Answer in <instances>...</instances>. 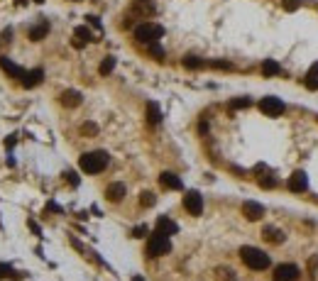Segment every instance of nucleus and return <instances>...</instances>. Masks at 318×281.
<instances>
[{
    "instance_id": "obj_26",
    "label": "nucleus",
    "mask_w": 318,
    "mask_h": 281,
    "mask_svg": "<svg viewBox=\"0 0 318 281\" xmlns=\"http://www.w3.org/2000/svg\"><path fill=\"white\" fill-rule=\"evenodd\" d=\"M147 47H149V54H154L157 59H162V57H164V49H162L157 42H154V44H147Z\"/></svg>"
},
{
    "instance_id": "obj_17",
    "label": "nucleus",
    "mask_w": 318,
    "mask_h": 281,
    "mask_svg": "<svg viewBox=\"0 0 318 281\" xmlns=\"http://www.w3.org/2000/svg\"><path fill=\"white\" fill-rule=\"evenodd\" d=\"M86 42H91V30H88V27H76V32H73V44H76V47H83Z\"/></svg>"
},
{
    "instance_id": "obj_14",
    "label": "nucleus",
    "mask_w": 318,
    "mask_h": 281,
    "mask_svg": "<svg viewBox=\"0 0 318 281\" xmlns=\"http://www.w3.org/2000/svg\"><path fill=\"white\" fill-rule=\"evenodd\" d=\"M304 86H306L309 91H318V62H316V64H311V69L306 71Z\"/></svg>"
},
{
    "instance_id": "obj_11",
    "label": "nucleus",
    "mask_w": 318,
    "mask_h": 281,
    "mask_svg": "<svg viewBox=\"0 0 318 281\" xmlns=\"http://www.w3.org/2000/svg\"><path fill=\"white\" fill-rule=\"evenodd\" d=\"M243 215H245L247 220H259V218L264 215V208H262L259 203H254V201H247V203L243 206Z\"/></svg>"
},
{
    "instance_id": "obj_20",
    "label": "nucleus",
    "mask_w": 318,
    "mask_h": 281,
    "mask_svg": "<svg viewBox=\"0 0 318 281\" xmlns=\"http://www.w3.org/2000/svg\"><path fill=\"white\" fill-rule=\"evenodd\" d=\"M262 73H264V76H277V73H279V64H277L274 59H267V62L262 64Z\"/></svg>"
},
{
    "instance_id": "obj_25",
    "label": "nucleus",
    "mask_w": 318,
    "mask_h": 281,
    "mask_svg": "<svg viewBox=\"0 0 318 281\" xmlns=\"http://www.w3.org/2000/svg\"><path fill=\"white\" fill-rule=\"evenodd\" d=\"M184 66L186 69H198V66H203V62L198 57H184Z\"/></svg>"
},
{
    "instance_id": "obj_30",
    "label": "nucleus",
    "mask_w": 318,
    "mask_h": 281,
    "mask_svg": "<svg viewBox=\"0 0 318 281\" xmlns=\"http://www.w3.org/2000/svg\"><path fill=\"white\" fill-rule=\"evenodd\" d=\"M284 7L286 10H296L299 7V0H284Z\"/></svg>"
},
{
    "instance_id": "obj_18",
    "label": "nucleus",
    "mask_w": 318,
    "mask_h": 281,
    "mask_svg": "<svg viewBox=\"0 0 318 281\" xmlns=\"http://www.w3.org/2000/svg\"><path fill=\"white\" fill-rule=\"evenodd\" d=\"M262 237H264V240H269V242H274V245H282V242H284V232H282V230H277V227H264Z\"/></svg>"
},
{
    "instance_id": "obj_7",
    "label": "nucleus",
    "mask_w": 318,
    "mask_h": 281,
    "mask_svg": "<svg viewBox=\"0 0 318 281\" xmlns=\"http://www.w3.org/2000/svg\"><path fill=\"white\" fill-rule=\"evenodd\" d=\"M289 188H291L294 193H304V191L309 188V176H306V171H294V174L289 176Z\"/></svg>"
},
{
    "instance_id": "obj_3",
    "label": "nucleus",
    "mask_w": 318,
    "mask_h": 281,
    "mask_svg": "<svg viewBox=\"0 0 318 281\" xmlns=\"http://www.w3.org/2000/svg\"><path fill=\"white\" fill-rule=\"evenodd\" d=\"M162 34H164V30L154 22H142V25L135 27V39L142 42V44H154V42H159Z\"/></svg>"
},
{
    "instance_id": "obj_29",
    "label": "nucleus",
    "mask_w": 318,
    "mask_h": 281,
    "mask_svg": "<svg viewBox=\"0 0 318 281\" xmlns=\"http://www.w3.org/2000/svg\"><path fill=\"white\" fill-rule=\"evenodd\" d=\"M144 235H147V227L144 225H140V227L132 230V237H144Z\"/></svg>"
},
{
    "instance_id": "obj_5",
    "label": "nucleus",
    "mask_w": 318,
    "mask_h": 281,
    "mask_svg": "<svg viewBox=\"0 0 318 281\" xmlns=\"http://www.w3.org/2000/svg\"><path fill=\"white\" fill-rule=\"evenodd\" d=\"M259 110H262L267 118H279V115L286 110V105L282 103V98H277V95H267V98H262V100H259Z\"/></svg>"
},
{
    "instance_id": "obj_16",
    "label": "nucleus",
    "mask_w": 318,
    "mask_h": 281,
    "mask_svg": "<svg viewBox=\"0 0 318 281\" xmlns=\"http://www.w3.org/2000/svg\"><path fill=\"white\" fill-rule=\"evenodd\" d=\"M62 103L66 108H76V105H81V93L78 91H64L62 93Z\"/></svg>"
},
{
    "instance_id": "obj_21",
    "label": "nucleus",
    "mask_w": 318,
    "mask_h": 281,
    "mask_svg": "<svg viewBox=\"0 0 318 281\" xmlns=\"http://www.w3.org/2000/svg\"><path fill=\"white\" fill-rule=\"evenodd\" d=\"M147 120H149L152 125H157V123L162 120V115H159V108H157L154 103H149V105H147Z\"/></svg>"
},
{
    "instance_id": "obj_8",
    "label": "nucleus",
    "mask_w": 318,
    "mask_h": 281,
    "mask_svg": "<svg viewBox=\"0 0 318 281\" xmlns=\"http://www.w3.org/2000/svg\"><path fill=\"white\" fill-rule=\"evenodd\" d=\"M274 277H277V281H296L299 279V267L296 264H279Z\"/></svg>"
},
{
    "instance_id": "obj_23",
    "label": "nucleus",
    "mask_w": 318,
    "mask_h": 281,
    "mask_svg": "<svg viewBox=\"0 0 318 281\" xmlns=\"http://www.w3.org/2000/svg\"><path fill=\"white\" fill-rule=\"evenodd\" d=\"M140 203H142L144 208H149V206H154V203H157V198H154V193H149V191H144V193L140 196Z\"/></svg>"
},
{
    "instance_id": "obj_6",
    "label": "nucleus",
    "mask_w": 318,
    "mask_h": 281,
    "mask_svg": "<svg viewBox=\"0 0 318 281\" xmlns=\"http://www.w3.org/2000/svg\"><path fill=\"white\" fill-rule=\"evenodd\" d=\"M184 208L191 213V215H201L203 213V196L198 191H189L184 196Z\"/></svg>"
},
{
    "instance_id": "obj_2",
    "label": "nucleus",
    "mask_w": 318,
    "mask_h": 281,
    "mask_svg": "<svg viewBox=\"0 0 318 281\" xmlns=\"http://www.w3.org/2000/svg\"><path fill=\"white\" fill-rule=\"evenodd\" d=\"M240 257H243V262H245L250 269H257V272L269 267V254L262 252V250H257V247H243V250H240Z\"/></svg>"
},
{
    "instance_id": "obj_32",
    "label": "nucleus",
    "mask_w": 318,
    "mask_h": 281,
    "mask_svg": "<svg viewBox=\"0 0 318 281\" xmlns=\"http://www.w3.org/2000/svg\"><path fill=\"white\" fill-rule=\"evenodd\" d=\"M37 2H42V0H37Z\"/></svg>"
},
{
    "instance_id": "obj_15",
    "label": "nucleus",
    "mask_w": 318,
    "mask_h": 281,
    "mask_svg": "<svg viewBox=\"0 0 318 281\" xmlns=\"http://www.w3.org/2000/svg\"><path fill=\"white\" fill-rule=\"evenodd\" d=\"M42 76H44V73H42L39 69L27 71V73H25V78H22V86H25V88H35V86H39V83H42Z\"/></svg>"
},
{
    "instance_id": "obj_13",
    "label": "nucleus",
    "mask_w": 318,
    "mask_h": 281,
    "mask_svg": "<svg viewBox=\"0 0 318 281\" xmlns=\"http://www.w3.org/2000/svg\"><path fill=\"white\" fill-rule=\"evenodd\" d=\"M177 222L174 220H169V218H159L157 220V232H162V235H177Z\"/></svg>"
},
{
    "instance_id": "obj_4",
    "label": "nucleus",
    "mask_w": 318,
    "mask_h": 281,
    "mask_svg": "<svg viewBox=\"0 0 318 281\" xmlns=\"http://www.w3.org/2000/svg\"><path fill=\"white\" fill-rule=\"evenodd\" d=\"M172 250V242H169V235H162V232H154L149 240H147V254L149 257H162Z\"/></svg>"
},
{
    "instance_id": "obj_10",
    "label": "nucleus",
    "mask_w": 318,
    "mask_h": 281,
    "mask_svg": "<svg viewBox=\"0 0 318 281\" xmlns=\"http://www.w3.org/2000/svg\"><path fill=\"white\" fill-rule=\"evenodd\" d=\"M159 184H162L164 188H172V191H179V188H181V179H179L177 174H172V171H164V174L159 176Z\"/></svg>"
},
{
    "instance_id": "obj_24",
    "label": "nucleus",
    "mask_w": 318,
    "mask_h": 281,
    "mask_svg": "<svg viewBox=\"0 0 318 281\" xmlns=\"http://www.w3.org/2000/svg\"><path fill=\"white\" fill-rule=\"evenodd\" d=\"M230 108H233V110H243V108H250V98H235V100L230 103Z\"/></svg>"
},
{
    "instance_id": "obj_22",
    "label": "nucleus",
    "mask_w": 318,
    "mask_h": 281,
    "mask_svg": "<svg viewBox=\"0 0 318 281\" xmlns=\"http://www.w3.org/2000/svg\"><path fill=\"white\" fill-rule=\"evenodd\" d=\"M113 69H115V57H106V59L101 62V69H98V71H101L103 76H108Z\"/></svg>"
},
{
    "instance_id": "obj_31",
    "label": "nucleus",
    "mask_w": 318,
    "mask_h": 281,
    "mask_svg": "<svg viewBox=\"0 0 318 281\" xmlns=\"http://www.w3.org/2000/svg\"><path fill=\"white\" fill-rule=\"evenodd\" d=\"M132 281H144V279H142V277H135V279H132Z\"/></svg>"
},
{
    "instance_id": "obj_28",
    "label": "nucleus",
    "mask_w": 318,
    "mask_h": 281,
    "mask_svg": "<svg viewBox=\"0 0 318 281\" xmlns=\"http://www.w3.org/2000/svg\"><path fill=\"white\" fill-rule=\"evenodd\" d=\"M274 184H277V181H274L272 176H269V179H259V186H262V188H274Z\"/></svg>"
},
{
    "instance_id": "obj_19",
    "label": "nucleus",
    "mask_w": 318,
    "mask_h": 281,
    "mask_svg": "<svg viewBox=\"0 0 318 281\" xmlns=\"http://www.w3.org/2000/svg\"><path fill=\"white\" fill-rule=\"evenodd\" d=\"M47 32H49V25H47V22H39L37 27L30 30V39H32V42H39V39L47 37Z\"/></svg>"
},
{
    "instance_id": "obj_1",
    "label": "nucleus",
    "mask_w": 318,
    "mask_h": 281,
    "mask_svg": "<svg viewBox=\"0 0 318 281\" xmlns=\"http://www.w3.org/2000/svg\"><path fill=\"white\" fill-rule=\"evenodd\" d=\"M108 154L106 152H86L83 156H81V161H78V166H81V171H86V174H101L106 166H108Z\"/></svg>"
},
{
    "instance_id": "obj_9",
    "label": "nucleus",
    "mask_w": 318,
    "mask_h": 281,
    "mask_svg": "<svg viewBox=\"0 0 318 281\" xmlns=\"http://www.w3.org/2000/svg\"><path fill=\"white\" fill-rule=\"evenodd\" d=\"M0 69L7 71V73H10L12 78H25V73H27L25 69H20L17 64H12V62H10L7 57H0Z\"/></svg>"
},
{
    "instance_id": "obj_27",
    "label": "nucleus",
    "mask_w": 318,
    "mask_h": 281,
    "mask_svg": "<svg viewBox=\"0 0 318 281\" xmlns=\"http://www.w3.org/2000/svg\"><path fill=\"white\" fill-rule=\"evenodd\" d=\"M2 277H12V279H17L20 274H15L10 267H5V264H2V267H0V279H2Z\"/></svg>"
},
{
    "instance_id": "obj_12",
    "label": "nucleus",
    "mask_w": 318,
    "mask_h": 281,
    "mask_svg": "<svg viewBox=\"0 0 318 281\" xmlns=\"http://www.w3.org/2000/svg\"><path fill=\"white\" fill-rule=\"evenodd\" d=\"M106 196H108V201H113V203L123 201V196H125V184H110L108 191H106Z\"/></svg>"
}]
</instances>
